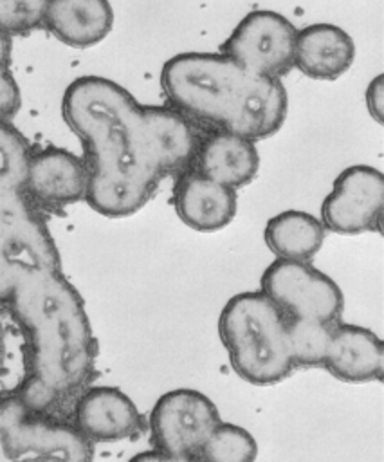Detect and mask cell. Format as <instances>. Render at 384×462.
Returning a JSON list of instances; mask_svg holds the SVG:
<instances>
[{"mask_svg": "<svg viewBox=\"0 0 384 462\" xmlns=\"http://www.w3.org/2000/svg\"><path fill=\"white\" fill-rule=\"evenodd\" d=\"M0 356H2V336H0Z\"/></svg>", "mask_w": 384, "mask_h": 462, "instance_id": "26", "label": "cell"}, {"mask_svg": "<svg viewBox=\"0 0 384 462\" xmlns=\"http://www.w3.org/2000/svg\"><path fill=\"white\" fill-rule=\"evenodd\" d=\"M173 204L178 218L191 229L211 233L225 227L236 213V189L198 170L180 175Z\"/></svg>", "mask_w": 384, "mask_h": 462, "instance_id": "12", "label": "cell"}, {"mask_svg": "<svg viewBox=\"0 0 384 462\" xmlns=\"http://www.w3.org/2000/svg\"><path fill=\"white\" fill-rule=\"evenodd\" d=\"M11 36L0 27V121H9L20 106V90L11 74Z\"/></svg>", "mask_w": 384, "mask_h": 462, "instance_id": "23", "label": "cell"}, {"mask_svg": "<svg viewBox=\"0 0 384 462\" xmlns=\"http://www.w3.org/2000/svg\"><path fill=\"white\" fill-rule=\"evenodd\" d=\"M41 23L65 45L85 49L112 31L114 9L108 0H45Z\"/></svg>", "mask_w": 384, "mask_h": 462, "instance_id": "17", "label": "cell"}, {"mask_svg": "<svg viewBox=\"0 0 384 462\" xmlns=\"http://www.w3.org/2000/svg\"><path fill=\"white\" fill-rule=\"evenodd\" d=\"M5 303L29 343V370L18 397L45 413L78 393L92 374L96 339L88 314L59 267L22 273Z\"/></svg>", "mask_w": 384, "mask_h": 462, "instance_id": "2", "label": "cell"}, {"mask_svg": "<svg viewBox=\"0 0 384 462\" xmlns=\"http://www.w3.org/2000/svg\"><path fill=\"white\" fill-rule=\"evenodd\" d=\"M256 455L258 444L245 428L218 420L204 442L198 458L209 462H249Z\"/></svg>", "mask_w": 384, "mask_h": 462, "instance_id": "20", "label": "cell"}, {"mask_svg": "<svg viewBox=\"0 0 384 462\" xmlns=\"http://www.w3.org/2000/svg\"><path fill=\"white\" fill-rule=\"evenodd\" d=\"M218 420L220 413L206 393L193 388L169 390L151 408V444L169 460L198 458Z\"/></svg>", "mask_w": 384, "mask_h": 462, "instance_id": "6", "label": "cell"}, {"mask_svg": "<svg viewBox=\"0 0 384 462\" xmlns=\"http://www.w3.org/2000/svg\"><path fill=\"white\" fill-rule=\"evenodd\" d=\"M296 32L283 14L269 9L252 11L231 31L222 52L258 74L281 78L294 67Z\"/></svg>", "mask_w": 384, "mask_h": 462, "instance_id": "8", "label": "cell"}, {"mask_svg": "<svg viewBox=\"0 0 384 462\" xmlns=\"http://www.w3.org/2000/svg\"><path fill=\"white\" fill-rule=\"evenodd\" d=\"M87 162L65 148H45L31 153L23 191L49 206H67L87 197Z\"/></svg>", "mask_w": 384, "mask_h": 462, "instance_id": "10", "label": "cell"}, {"mask_svg": "<svg viewBox=\"0 0 384 462\" xmlns=\"http://www.w3.org/2000/svg\"><path fill=\"white\" fill-rule=\"evenodd\" d=\"M148 148L159 173L184 171L193 162L198 146L191 119L175 106L142 105Z\"/></svg>", "mask_w": 384, "mask_h": 462, "instance_id": "15", "label": "cell"}, {"mask_svg": "<svg viewBox=\"0 0 384 462\" xmlns=\"http://www.w3.org/2000/svg\"><path fill=\"white\" fill-rule=\"evenodd\" d=\"M22 273L18 269H14L5 258L4 254L0 253V303H5L11 291H13V285L16 282V278L20 276Z\"/></svg>", "mask_w": 384, "mask_h": 462, "instance_id": "25", "label": "cell"}, {"mask_svg": "<svg viewBox=\"0 0 384 462\" xmlns=\"http://www.w3.org/2000/svg\"><path fill=\"white\" fill-rule=\"evenodd\" d=\"M61 112L87 150L85 200L110 218L141 209L162 179L148 148L142 105L108 78L81 76L67 87Z\"/></svg>", "mask_w": 384, "mask_h": 462, "instance_id": "1", "label": "cell"}, {"mask_svg": "<svg viewBox=\"0 0 384 462\" xmlns=\"http://www.w3.org/2000/svg\"><path fill=\"white\" fill-rule=\"evenodd\" d=\"M29 157L25 137L9 121H0V197L25 193L23 180Z\"/></svg>", "mask_w": 384, "mask_h": 462, "instance_id": "21", "label": "cell"}, {"mask_svg": "<svg viewBox=\"0 0 384 462\" xmlns=\"http://www.w3.org/2000/svg\"><path fill=\"white\" fill-rule=\"evenodd\" d=\"M218 332L242 379L274 384L294 370L287 346V316L261 291L229 298L218 318Z\"/></svg>", "mask_w": 384, "mask_h": 462, "instance_id": "4", "label": "cell"}, {"mask_svg": "<svg viewBox=\"0 0 384 462\" xmlns=\"http://www.w3.org/2000/svg\"><path fill=\"white\" fill-rule=\"evenodd\" d=\"M332 325L314 318L287 316V346L296 366H321Z\"/></svg>", "mask_w": 384, "mask_h": 462, "instance_id": "19", "label": "cell"}, {"mask_svg": "<svg viewBox=\"0 0 384 462\" xmlns=\"http://www.w3.org/2000/svg\"><path fill=\"white\" fill-rule=\"evenodd\" d=\"M366 108L368 114L377 121L382 123V116H384V81H382V74L375 76L368 87H366Z\"/></svg>", "mask_w": 384, "mask_h": 462, "instance_id": "24", "label": "cell"}, {"mask_svg": "<svg viewBox=\"0 0 384 462\" xmlns=\"http://www.w3.org/2000/svg\"><path fill=\"white\" fill-rule=\"evenodd\" d=\"M45 0H0V27L7 32H25L41 23Z\"/></svg>", "mask_w": 384, "mask_h": 462, "instance_id": "22", "label": "cell"}, {"mask_svg": "<svg viewBox=\"0 0 384 462\" xmlns=\"http://www.w3.org/2000/svg\"><path fill=\"white\" fill-rule=\"evenodd\" d=\"M88 458L92 442L74 424L49 419L20 397L0 399V462Z\"/></svg>", "mask_w": 384, "mask_h": 462, "instance_id": "5", "label": "cell"}, {"mask_svg": "<svg viewBox=\"0 0 384 462\" xmlns=\"http://www.w3.org/2000/svg\"><path fill=\"white\" fill-rule=\"evenodd\" d=\"M171 105L193 121L263 139L279 130L288 97L279 78L258 74L225 52H180L160 72Z\"/></svg>", "mask_w": 384, "mask_h": 462, "instance_id": "3", "label": "cell"}, {"mask_svg": "<svg viewBox=\"0 0 384 462\" xmlns=\"http://www.w3.org/2000/svg\"><path fill=\"white\" fill-rule=\"evenodd\" d=\"M384 209V177L368 164L344 168L321 206V222L337 235L380 231Z\"/></svg>", "mask_w": 384, "mask_h": 462, "instance_id": "9", "label": "cell"}, {"mask_svg": "<svg viewBox=\"0 0 384 462\" xmlns=\"http://www.w3.org/2000/svg\"><path fill=\"white\" fill-rule=\"evenodd\" d=\"M326 227L312 213L287 209L265 224L263 236L276 258L310 260L325 242Z\"/></svg>", "mask_w": 384, "mask_h": 462, "instance_id": "18", "label": "cell"}, {"mask_svg": "<svg viewBox=\"0 0 384 462\" xmlns=\"http://www.w3.org/2000/svg\"><path fill=\"white\" fill-rule=\"evenodd\" d=\"M260 285V291L288 318L334 323L344 305L339 285L308 260H274L265 267Z\"/></svg>", "mask_w": 384, "mask_h": 462, "instance_id": "7", "label": "cell"}, {"mask_svg": "<svg viewBox=\"0 0 384 462\" xmlns=\"http://www.w3.org/2000/svg\"><path fill=\"white\" fill-rule=\"evenodd\" d=\"M321 366L346 383L380 381L384 366L382 341L373 330L361 325H332Z\"/></svg>", "mask_w": 384, "mask_h": 462, "instance_id": "13", "label": "cell"}, {"mask_svg": "<svg viewBox=\"0 0 384 462\" xmlns=\"http://www.w3.org/2000/svg\"><path fill=\"white\" fill-rule=\"evenodd\" d=\"M141 426L135 402L115 386L87 388L74 406V428L88 442H115Z\"/></svg>", "mask_w": 384, "mask_h": 462, "instance_id": "11", "label": "cell"}, {"mask_svg": "<svg viewBox=\"0 0 384 462\" xmlns=\"http://www.w3.org/2000/svg\"><path fill=\"white\" fill-rule=\"evenodd\" d=\"M355 43L335 23H310L296 32L294 67L312 79H337L353 63Z\"/></svg>", "mask_w": 384, "mask_h": 462, "instance_id": "14", "label": "cell"}, {"mask_svg": "<svg viewBox=\"0 0 384 462\" xmlns=\"http://www.w3.org/2000/svg\"><path fill=\"white\" fill-rule=\"evenodd\" d=\"M193 161L200 173L234 189L249 184L260 170L254 139L229 130H216L198 141Z\"/></svg>", "mask_w": 384, "mask_h": 462, "instance_id": "16", "label": "cell"}]
</instances>
